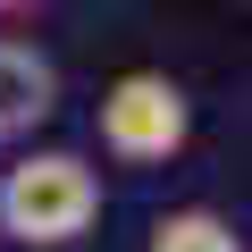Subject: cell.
<instances>
[{"mask_svg": "<svg viewBox=\"0 0 252 252\" xmlns=\"http://www.w3.org/2000/svg\"><path fill=\"white\" fill-rule=\"evenodd\" d=\"M152 252H235V235L210 219V210H177L152 227Z\"/></svg>", "mask_w": 252, "mask_h": 252, "instance_id": "obj_4", "label": "cell"}, {"mask_svg": "<svg viewBox=\"0 0 252 252\" xmlns=\"http://www.w3.org/2000/svg\"><path fill=\"white\" fill-rule=\"evenodd\" d=\"M101 219V177L76 152H34L0 177V227L26 244H67Z\"/></svg>", "mask_w": 252, "mask_h": 252, "instance_id": "obj_1", "label": "cell"}, {"mask_svg": "<svg viewBox=\"0 0 252 252\" xmlns=\"http://www.w3.org/2000/svg\"><path fill=\"white\" fill-rule=\"evenodd\" d=\"M101 143L118 160H168L185 143V93L168 76H118L101 101Z\"/></svg>", "mask_w": 252, "mask_h": 252, "instance_id": "obj_2", "label": "cell"}, {"mask_svg": "<svg viewBox=\"0 0 252 252\" xmlns=\"http://www.w3.org/2000/svg\"><path fill=\"white\" fill-rule=\"evenodd\" d=\"M51 59L34 51V42H0V143L17 135V126H34L42 109H51Z\"/></svg>", "mask_w": 252, "mask_h": 252, "instance_id": "obj_3", "label": "cell"}]
</instances>
